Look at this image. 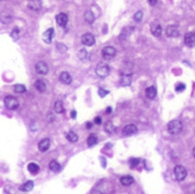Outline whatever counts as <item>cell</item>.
Wrapping results in <instances>:
<instances>
[{"label":"cell","instance_id":"1","mask_svg":"<svg viewBox=\"0 0 195 194\" xmlns=\"http://www.w3.org/2000/svg\"><path fill=\"white\" fill-rule=\"evenodd\" d=\"M168 128V133L170 135H178L183 130V124L180 122V120H171L167 126Z\"/></svg>","mask_w":195,"mask_h":194},{"label":"cell","instance_id":"2","mask_svg":"<svg viewBox=\"0 0 195 194\" xmlns=\"http://www.w3.org/2000/svg\"><path fill=\"white\" fill-rule=\"evenodd\" d=\"M174 175H175V178L178 180V182H181V180H184L187 176V170L186 168L183 166H176L174 169Z\"/></svg>","mask_w":195,"mask_h":194},{"label":"cell","instance_id":"3","mask_svg":"<svg viewBox=\"0 0 195 194\" xmlns=\"http://www.w3.org/2000/svg\"><path fill=\"white\" fill-rule=\"evenodd\" d=\"M96 74L100 78H106L110 74V67L104 63H100L96 66Z\"/></svg>","mask_w":195,"mask_h":194},{"label":"cell","instance_id":"4","mask_svg":"<svg viewBox=\"0 0 195 194\" xmlns=\"http://www.w3.org/2000/svg\"><path fill=\"white\" fill-rule=\"evenodd\" d=\"M115 55H117V50L112 46H107L102 50V56H103L104 60H112Z\"/></svg>","mask_w":195,"mask_h":194},{"label":"cell","instance_id":"5","mask_svg":"<svg viewBox=\"0 0 195 194\" xmlns=\"http://www.w3.org/2000/svg\"><path fill=\"white\" fill-rule=\"evenodd\" d=\"M4 104L9 110H16L18 107V101L14 96H7L4 101Z\"/></svg>","mask_w":195,"mask_h":194},{"label":"cell","instance_id":"6","mask_svg":"<svg viewBox=\"0 0 195 194\" xmlns=\"http://www.w3.org/2000/svg\"><path fill=\"white\" fill-rule=\"evenodd\" d=\"M81 41L82 43L85 45V46L87 47H91L95 45V37L91 34V33H86V34L82 35V38H81Z\"/></svg>","mask_w":195,"mask_h":194},{"label":"cell","instance_id":"7","mask_svg":"<svg viewBox=\"0 0 195 194\" xmlns=\"http://www.w3.org/2000/svg\"><path fill=\"white\" fill-rule=\"evenodd\" d=\"M184 43H185V45H186L187 47H189V48L195 46V33L194 32H188V33L185 34Z\"/></svg>","mask_w":195,"mask_h":194},{"label":"cell","instance_id":"8","mask_svg":"<svg viewBox=\"0 0 195 194\" xmlns=\"http://www.w3.org/2000/svg\"><path fill=\"white\" fill-rule=\"evenodd\" d=\"M36 71L38 74H41V75H45V74L48 73V71H49V67L47 65V63L45 62H38L36 64Z\"/></svg>","mask_w":195,"mask_h":194},{"label":"cell","instance_id":"9","mask_svg":"<svg viewBox=\"0 0 195 194\" xmlns=\"http://www.w3.org/2000/svg\"><path fill=\"white\" fill-rule=\"evenodd\" d=\"M28 7L33 11H39L42 7V1L41 0H29Z\"/></svg>","mask_w":195,"mask_h":194},{"label":"cell","instance_id":"10","mask_svg":"<svg viewBox=\"0 0 195 194\" xmlns=\"http://www.w3.org/2000/svg\"><path fill=\"white\" fill-rule=\"evenodd\" d=\"M122 133H123L124 136H131V135H135V134H137V127H136L135 124H127V126H124Z\"/></svg>","mask_w":195,"mask_h":194},{"label":"cell","instance_id":"11","mask_svg":"<svg viewBox=\"0 0 195 194\" xmlns=\"http://www.w3.org/2000/svg\"><path fill=\"white\" fill-rule=\"evenodd\" d=\"M56 22H57V24L60 25V26L64 28V26H66V24H68L69 16L65 14V13H60V14L56 16Z\"/></svg>","mask_w":195,"mask_h":194},{"label":"cell","instance_id":"12","mask_svg":"<svg viewBox=\"0 0 195 194\" xmlns=\"http://www.w3.org/2000/svg\"><path fill=\"white\" fill-rule=\"evenodd\" d=\"M166 33L169 38H177L178 35H179V30H178L177 26H175V25H169L166 30Z\"/></svg>","mask_w":195,"mask_h":194},{"label":"cell","instance_id":"13","mask_svg":"<svg viewBox=\"0 0 195 194\" xmlns=\"http://www.w3.org/2000/svg\"><path fill=\"white\" fill-rule=\"evenodd\" d=\"M50 147V141L48 138H45L42 141L39 142V144H38V148H39L40 152H47L49 150Z\"/></svg>","mask_w":195,"mask_h":194},{"label":"cell","instance_id":"14","mask_svg":"<svg viewBox=\"0 0 195 194\" xmlns=\"http://www.w3.org/2000/svg\"><path fill=\"white\" fill-rule=\"evenodd\" d=\"M60 81L64 85H70L72 82V78L69 72H62L60 75Z\"/></svg>","mask_w":195,"mask_h":194},{"label":"cell","instance_id":"15","mask_svg":"<svg viewBox=\"0 0 195 194\" xmlns=\"http://www.w3.org/2000/svg\"><path fill=\"white\" fill-rule=\"evenodd\" d=\"M54 37V29L50 28L48 30H46V32L43 33V41L46 43H51Z\"/></svg>","mask_w":195,"mask_h":194},{"label":"cell","instance_id":"16","mask_svg":"<svg viewBox=\"0 0 195 194\" xmlns=\"http://www.w3.org/2000/svg\"><path fill=\"white\" fill-rule=\"evenodd\" d=\"M34 87H36V89L39 92H46V89H47L46 81H45V80H42V79H39V80H37V81L34 82Z\"/></svg>","mask_w":195,"mask_h":194},{"label":"cell","instance_id":"17","mask_svg":"<svg viewBox=\"0 0 195 194\" xmlns=\"http://www.w3.org/2000/svg\"><path fill=\"white\" fill-rule=\"evenodd\" d=\"M134 182H135V179H134V177L131 176H122L120 178V183L121 185H123V186H130Z\"/></svg>","mask_w":195,"mask_h":194},{"label":"cell","instance_id":"18","mask_svg":"<svg viewBox=\"0 0 195 194\" xmlns=\"http://www.w3.org/2000/svg\"><path fill=\"white\" fill-rule=\"evenodd\" d=\"M146 97L149 99H154L156 96V88L154 86H151V87H147L145 90Z\"/></svg>","mask_w":195,"mask_h":194},{"label":"cell","instance_id":"19","mask_svg":"<svg viewBox=\"0 0 195 194\" xmlns=\"http://www.w3.org/2000/svg\"><path fill=\"white\" fill-rule=\"evenodd\" d=\"M151 32H152V34L154 37H160V35L162 34V28H161V25L160 24H152L151 26Z\"/></svg>","mask_w":195,"mask_h":194},{"label":"cell","instance_id":"20","mask_svg":"<svg viewBox=\"0 0 195 194\" xmlns=\"http://www.w3.org/2000/svg\"><path fill=\"white\" fill-rule=\"evenodd\" d=\"M130 83H131V75H130V74H129V75H128V74H122V75H121L120 85L124 87V86H129Z\"/></svg>","mask_w":195,"mask_h":194},{"label":"cell","instance_id":"21","mask_svg":"<svg viewBox=\"0 0 195 194\" xmlns=\"http://www.w3.org/2000/svg\"><path fill=\"white\" fill-rule=\"evenodd\" d=\"M28 170L32 174V175H37V174L39 173L40 167L38 166L36 162H31L28 165Z\"/></svg>","mask_w":195,"mask_h":194},{"label":"cell","instance_id":"22","mask_svg":"<svg viewBox=\"0 0 195 194\" xmlns=\"http://www.w3.org/2000/svg\"><path fill=\"white\" fill-rule=\"evenodd\" d=\"M33 186H34V183L32 182V180H28L25 184H23L21 186V190L23 192H31L33 190Z\"/></svg>","mask_w":195,"mask_h":194},{"label":"cell","instance_id":"23","mask_svg":"<svg viewBox=\"0 0 195 194\" xmlns=\"http://www.w3.org/2000/svg\"><path fill=\"white\" fill-rule=\"evenodd\" d=\"M78 57H79V60H80V61L85 62V61H88L89 60L90 55H89V53L86 49H81V50H79Z\"/></svg>","mask_w":195,"mask_h":194},{"label":"cell","instance_id":"24","mask_svg":"<svg viewBox=\"0 0 195 194\" xmlns=\"http://www.w3.org/2000/svg\"><path fill=\"white\" fill-rule=\"evenodd\" d=\"M65 137L68 139L69 142H71V143H75V142H78V135L75 134L74 131H69L68 134L65 135Z\"/></svg>","mask_w":195,"mask_h":194},{"label":"cell","instance_id":"25","mask_svg":"<svg viewBox=\"0 0 195 194\" xmlns=\"http://www.w3.org/2000/svg\"><path fill=\"white\" fill-rule=\"evenodd\" d=\"M104 129H105V131L109 133V134H113L114 130H115V127H114V124H112V121H106L105 124H104Z\"/></svg>","mask_w":195,"mask_h":194},{"label":"cell","instance_id":"26","mask_svg":"<svg viewBox=\"0 0 195 194\" xmlns=\"http://www.w3.org/2000/svg\"><path fill=\"white\" fill-rule=\"evenodd\" d=\"M97 142H98V139H97V136H96L95 134H91L89 135L88 139H87V144H88V146H95L96 144H97Z\"/></svg>","mask_w":195,"mask_h":194},{"label":"cell","instance_id":"27","mask_svg":"<svg viewBox=\"0 0 195 194\" xmlns=\"http://www.w3.org/2000/svg\"><path fill=\"white\" fill-rule=\"evenodd\" d=\"M49 169L51 170V171H54V173H58L60 170V165L57 162V161L53 160V161L49 163Z\"/></svg>","mask_w":195,"mask_h":194},{"label":"cell","instance_id":"28","mask_svg":"<svg viewBox=\"0 0 195 194\" xmlns=\"http://www.w3.org/2000/svg\"><path fill=\"white\" fill-rule=\"evenodd\" d=\"M54 111H55L56 113H58V114H62V113L64 112L63 103L60 102V101H58V102L55 103V105H54Z\"/></svg>","mask_w":195,"mask_h":194},{"label":"cell","instance_id":"29","mask_svg":"<svg viewBox=\"0 0 195 194\" xmlns=\"http://www.w3.org/2000/svg\"><path fill=\"white\" fill-rule=\"evenodd\" d=\"M85 20H86V22H88V23H90V24L94 23V21H95V15H94V13H92L91 11H86Z\"/></svg>","mask_w":195,"mask_h":194},{"label":"cell","instance_id":"30","mask_svg":"<svg viewBox=\"0 0 195 194\" xmlns=\"http://www.w3.org/2000/svg\"><path fill=\"white\" fill-rule=\"evenodd\" d=\"M26 90L24 85H21V83H18V85H15L14 86V92H18V94H22V92H24Z\"/></svg>","mask_w":195,"mask_h":194},{"label":"cell","instance_id":"31","mask_svg":"<svg viewBox=\"0 0 195 194\" xmlns=\"http://www.w3.org/2000/svg\"><path fill=\"white\" fill-rule=\"evenodd\" d=\"M11 39L14 40V41H16L18 39V37H20V29L18 28H14V30L11 31Z\"/></svg>","mask_w":195,"mask_h":194},{"label":"cell","instance_id":"32","mask_svg":"<svg viewBox=\"0 0 195 194\" xmlns=\"http://www.w3.org/2000/svg\"><path fill=\"white\" fill-rule=\"evenodd\" d=\"M134 20H135L137 23L142 22V20H143V11H137V13L134 15Z\"/></svg>","mask_w":195,"mask_h":194},{"label":"cell","instance_id":"33","mask_svg":"<svg viewBox=\"0 0 195 194\" xmlns=\"http://www.w3.org/2000/svg\"><path fill=\"white\" fill-rule=\"evenodd\" d=\"M185 89H186V85H185V83H183V82H179V83H177V85H176V92H184Z\"/></svg>","mask_w":195,"mask_h":194},{"label":"cell","instance_id":"34","mask_svg":"<svg viewBox=\"0 0 195 194\" xmlns=\"http://www.w3.org/2000/svg\"><path fill=\"white\" fill-rule=\"evenodd\" d=\"M139 163V159H130V167L131 168H136L138 166Z\"/></svg>","mask_w":195,"mask_h":194},{"label":"cell","instance_id":"35","mask_svg":"<svg viewBox=\"0 0 195 194\" xmlns=\"http://www.w3.org/2000/svg\"><path fill=\"white\" fill-rule=\"evenodd\" d=\"M107 94H109V90H105L104 88H100V89H98V95H100V97H105Z\"/></svg>","mask_w":195,"mask_h":194},{"label":"cell","instance_id":"36","mask_svg":"<svg viewBox=\"0 0 195 194\" xmlns=\"http://www.w3.org/2000/svg\"><path fill=\"white\" fill-rule=\"evenodd\" d=\"M95 124H102V118H100V116H96V118H95Z\"/></svg>","mask_w":195,"mask_h":194},{"label":"cell","instance_id":"37","mask_svg":"<svg viewBox=\"0 0 195 194\" xmlns=\"http://www.w3.org/2000/svg\"><path fill=\"white\" fill-rule=\"evenodd\" d=\"M148 1V4L151 5V6H154V5H156V2H157V0H147Z\"/></svg>","mask_w":195,"mask_h":194},{"label":"cell","instance_id":"38","mask_svg":"<svg viewBox=\"0 0 195 194\" xmlns=\"http://www.w3.org/2000/svg\"><path fill=\"white\" fill-rule=\"evenodd\" d=\"M71 118H72V119H75V118H77V111H72V112H71Z\"/></svg>","mask_w":195,"mask_h":194},{"label":"cell","instance_id":"39","mask_svg":"<svg viewBox=\"0 0 195 194\" xmlns=\"http://www.w3.org/2000/svg\"><path fill=\"white\" fill-rule=\"evenodd\" d=\"M111 112H112V107H107L106 113H111Z\"/></svg>","mask_w":195,"mask_h":194},{"label":"cell","instance_id":"40","mask_svg":"<svg viewBox=\"0 0 195 194\" xmlns=\"http://www.w3.org/2000/svg\"><path fill=\"white\" fill-rule=\"evenodd\" d=\"M86 126H87V128H91V124H90V122H87V124H86Z\"/></svg>","mask_w":195,"mask_h":194},{"label":"cell","instance_id":"41","mask_svg":"<svg viewBox=\"0 0 195 194\" xmlns=\"http://www.w3.org/2000/svg\"><path fill=\"white\" fill-rule=\"evenodd\" d=\"M193 155H194V158H195V147L193 148Z\"/></svg>","mask_w":195,"mask_h":194}]
</instances>
